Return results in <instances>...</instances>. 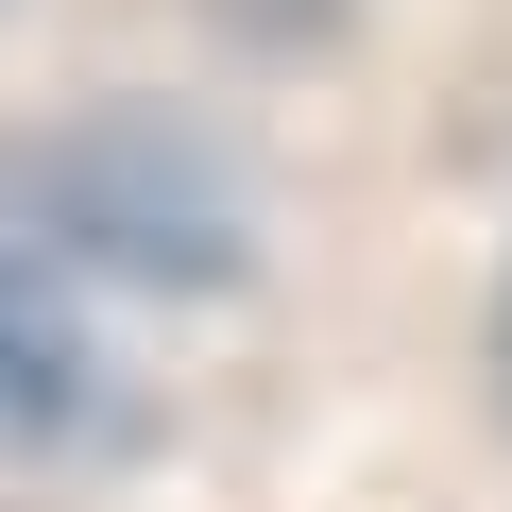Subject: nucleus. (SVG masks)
I'll use <instances>...</instances> for the list:
<instances>
[{
    "label": "nucleus",
    "instance_id": "nucleus-2",
    "mask_svg": "<svg viewBox=\"0 0 512 512\" xmlns=\"http://www.w3.org/2000/svg\"><path fill=\"white\" fill-rule=\"evenodd\" d=\"M86 325H69V291L35 274V256H0V444H52V427H86Z\"/></svg>",
    "mask_w": 512,
    "mask_h": 512
},
{
    "label": "nucleus",
    "instance_id": "nucleus-3",
    "mask_svg": "<svg viewBox=\"0 0 512 512\" xmlns=\"http://www.w3.org/2000/svg\"><path fill=\"white\" fill-rule=\"evenodd\" d=\"M495 393H512V291H495Z\"/></svg>",
    "mask_w": 512,
    "mask_h": 512
},
{
    "label": "nucleus",
    "instance_id": "nucleus-1",
    "mask_svg": "<svg viewBox=\"0 0 512 512\" xmlns=\"http://www.w3.org/2000/svg\"><path fill=\"white\" fill-rule=\"evenodd\" d=\"M35 222L86 239V256H120V274H171V291H222V274H239V188H222L154 103L69 120V137L35 154Z\"/></svg>",
    "mask_w": 512,
    "mask_h": 512
}]
</instances>
